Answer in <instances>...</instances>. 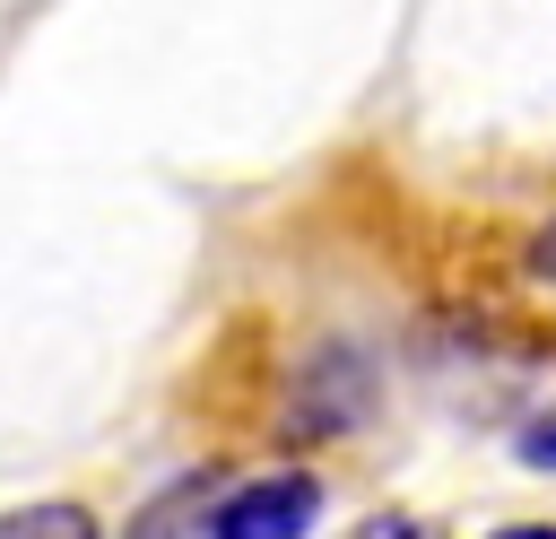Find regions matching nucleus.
Listing matches in <instances>:
<instances>
[{
    "mask_svg": "<svg viewBox=\"0 0 556 539\" xmlns=\"http://www.w3.org/2000/svg\"><path fill=\"white\" fill-rule=\"evenodd\" d=\"M321 522V478L313 469H269V478H243L208 504V539H304Z\"/></svg>",
    "mask_w": 556,
    "mask_h": 539,
    "instance_id": "nucleus-1",
    "label": "nucleus"
},
{
    "mask_svg": "<svg viewBox=\"0 0 556 539\" xmlns=\"http://www.w3.org/2000/svg\"><path fill=\"white\" fill-rule=\"evenodd\" d=\"M365 409H374V374H365V356L356 348H321L313 365H304V391H295V435H348V426H365Z\"/></svg>",
    "mask_w": 556,
    "mask_h": 539,
    "instance_id": "nucleus-2",
    "label": "nucleus"
},
{
    "mask_svg": "<svg viewBox=\"0 0 556 539\" xmlns=\"http://www.w3.org/2000/svg\"><path fill=\"white\" fill-rule=\"evenodd\" d=\"M208 496H217V478H208V469H200V478H182V487H165L130 539H200V504H208Z\"/></svg>",
    "mask_w": 556,
    "mask_h": 539,
    "instance_id": "nucleus-3",
    "label": "nucleus"
},
{
    "mask_svg": "<svg viewBox=\"0 0 556 539\" xmlns=\"http://www.w3.org/2000/svg\"><path fill=\"white\" fill-rule=\"evenodd\" d=\"M0 539H96V513L87 504H17V513H0Z\"/></svg>",
    "mask_w": 556,
    "mask_h": 539,
    "instance_id": "nucleus-4",
    "label": "nucleus"
},
{
    "mask_svg": "<svg viewBox=\"0 0 556 539\" xmlns=\"http://www.w3.org/2000/svg\"><path fill=\"white\" fill-rule=\"evenodd\" d=\"M339 539H443V522H426V513H365Z\"/></svg>",
    "mask_w": 556,
    "mask_h": 539,
    "instance_id": "nucleus-5",
    "label": "nucleus"
},
{
    "mask_svg": "<svg viewBox=\"0 0 556 539\" xmlns=\"http://www.w3.org/2000/svg\"><path fill=\"white\" fill-rule=\"evenodd\" d=\"M513 452H521V469H556V409L530 417V426L513 435Z\"/></svg>",
    "mask_w": 556,
    "mask_h": 539,
    "instance_id": "nucleus-6",
    "label": "nucleus"
},
{
    "mask_svg": "<svg viewBox=\"0 0 556 539\" xmlns=\"http://www.w3.org/2000/svg\"><path fill=\"white\" fill-rule=\"evenodd\" d=\"M521 261H530V278H539V287L556 296V217H547V226L530 235V252H521Z\"/></svg>",
    "mask_w": 556,
    "mask_h": 539,
    "instance_id": "nucleus-7",
    "label": "nucleus"
},
{
    "mask_svg": "<svg viewBox=\"0 0 556 539\" xmlns=\"http://www.w3.org/2000/svg\"><path fill=\"white\" fill-rule=\"evenodd\" d=\"M495 539H556V522H513V530H495Z\"/></svg>",
    "mask_w": 556,
    "mask_h": 539,
    "instance_id": "nucleus-8",
    "label": "nucleus"
}]
</instances>
